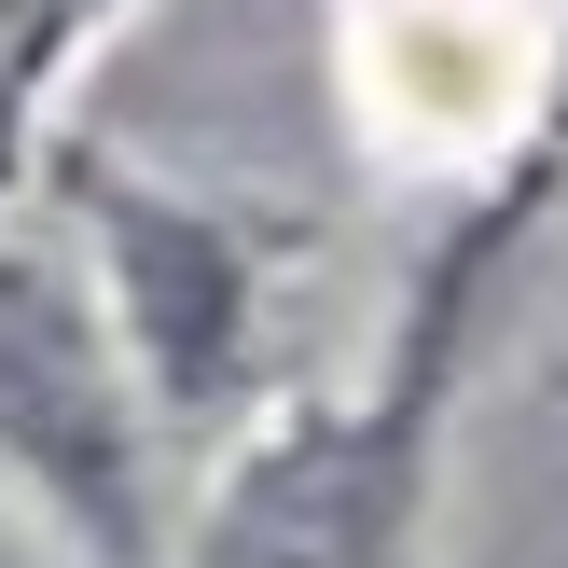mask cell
I'll list each match as a JSON object with an SVG mask.
<instances>
[{"mask_svg": "<svg viewBox=\"0 0 568 568\" xmlns=\"http://www.w3.org/2000/svg\"><path fill=\"white\" fill-rule=\"evenodd\" d=\"M0 444L55 486L83 541H139V416H125V347L98 333L83 277L55 250H0Z\"/></svg>", "mask_w": 568, "mask_h": 568, "instance_id": "cell-1", "label": "cell"}, {"mask_svg": "<svg viewBox=\"0 0 568 568\" xmlns=\"http://www.w3.org/2000/svg\"><path fill=\"white\" fill-rule=\"evenodd\" d=\"M403 416H333L305 403L264 430L222 499L194 514V568H388L403 555Z\"/></svg>", "mask_w": 568, "mask_h": 568, "instance_id": "cell-2", "label": "cell"}, {"mask_svg": "<svg viewBox=\"0 0 568 568\" xmlns=\"http://www.w3.org/2000/svg\"><path fill=\"white\" fill-rule=\"evenodd\" d=\"M111 250H125V305L153 333L166 388H222V361H236V264L209 250V222L111 194Z\"/></svg>", "mask_w": 568, "mask_h": 568, "instance_id": "cell-3", "label": "cell"}, {"mask_svg": "<svg viewBox=\"0 0 568 568\" xmlns=\"http://www.w3.org/2000/svg\"><path fill=\"white\" fill-rule=\"evenodd\" d=\"M541 181H568V70H555V139H541Z\"/></svg>", "mask_w": 568, "mask_h": 568, "instance_id": "cell-4", "label": "cell"}, {"mask_svg": "<svg viewBox=\"0 0 568 568\" xmlns=\"http://www.w3.org/2000/svg\"><path fill=\"white\" fill-rule=\"evenodd\" d=\"M0 568H42V555H28V541H14V527H0Z\"/></svg>", "mask_w": 568, "mask_h": 568, "instance_id": "cell-5", "label": "cell"}]
</instances>
